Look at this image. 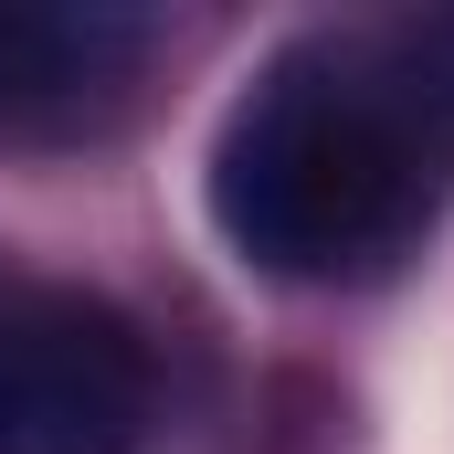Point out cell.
Here are the masks:
<instances>
[{"mask_svg": "<svg viewBox=\"0 0 454 454\" xmlns=\"http://www.w3.org/2000/svg\"><path fill=\"white\" fill-rule=\"evenodd\" d=\"M159 412L148 339L96 296L0 307V454H137Z\"/></svg>", "mask_w": 454, "mask_h": 454, "instance_id": "obj_2", "label": "cell"}, {"mask_svg": "<svg viewBox=\"0 0 454 454\" xmlns=\"http://www.w3.org/2000/svg\"><path fill=\"white\" fill-rule=\"evenodd\" d=\"M148 21L137 11H74V0H0V127L74 116L137 74Z\"/></svg>", "mask_w": 454, "mask_h": 454, "instance_id": "obj_3", "label": "cell"}, {"mask_svg": "<svg viewBox=\"0 0 454 454\" xmlns=\"http://www.w3.org/2000/svg\"><path fill=\"white\" fill-rule=\"evenodd\" d=\"M454 180V11L275 53L212 137V223L254 275L348 286L402 264Z\"/></svg>", "mask_w": 454, "mask_h": 454, "instance_id": "obj_1", "label": "cell"}]
</instances>
